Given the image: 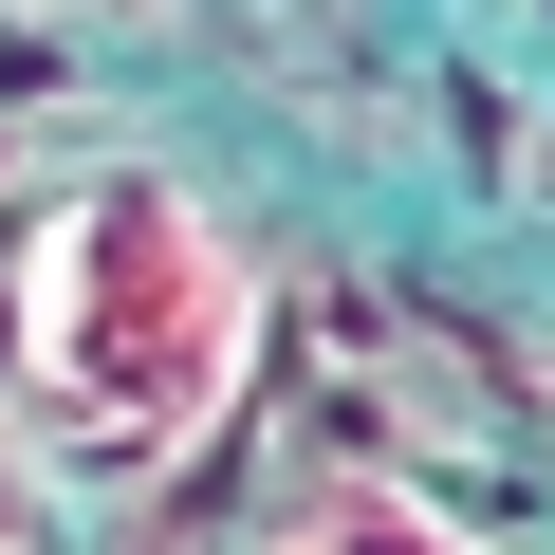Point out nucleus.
I'll use <instances>...</instances> for the list:
<instances>
[{"mask_svg": "<svg viewBox=\"0 0 555 555\" xmlns=\"http://www.w3.org/2000/svg\"><path fill=\"white\" fill-rule=\"evenodd\" d=\"M278 555H500V537L444 518L426 481H315L297 518H278Z\"/></svg>", "mask_w": 555, "mask_h": 555, "instance_id": "obj_2", "label": "nucleus"}, {"mask_svg": "<svg viewBox=\"0 0 555 555\" xmlns=\"http://www.w3.org/2000/svg\"><path fill=\"white\" fill-rule=\"evenodd\" d=\"M259 371V278L167 167H93L0 241V408L38 463H185Z\"/></svg>", "mask_w": 555, "mask_h": 555, "instance_id": "obj_1", "label": "nucleus"}]
</instances>
